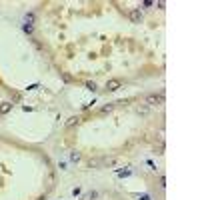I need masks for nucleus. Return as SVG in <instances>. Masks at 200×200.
I'll list each match as a JSON object with an SVG mask.
<instances>
[{"label": "nucleus", "mask_w": 200, "mask_h": 200, "mask_svg": "<svg viewBox=\"0 0 200 200\" xmlns=\"http://www.w3.org/2000/svg\"><path fill=\"white\" fill-rule=\"evenodd\" d=\"M156 6H158L160 10H164V6H166V4H164V2H162V0H160V2H156Z\"/></svg>", "instance_id": "nucleus-16"}, {"label": "nucleus", "mask_w": 200, "mask_h": 200, "mask_svg": "<svg viewBox=\"0 0 200 200\" xmlns=\"http://www.w3.org/2000/svg\"><path fill=\"white\" fill-rule=\"evenodd\" d=\"M78 122H80V118H78V116H74V118H70L66 122V126H74V124H78Z\"/></svg>", "instance_id": "nucleus-8"}, {"label": "nucleus", "mask_w": 200, "mask_h": 200, "mask_svg": "<svg viewBox=\"0 0 200 200\" xmlns=\"http://www.w3.org/2000/svg\"><path fill=\"white\" fill-rule=\"evenodd\" d=\"M86 88L88 90H96V84L94 82H86Z\"/></svg>", "instance_id": "nucleus-12"}, {"label": "nucleus", "mask_w": 200, "mask_h": 200, "mask_svg": "<svg viewBox=\"0 0 200 200\" xmlns=\"http://www.w3.org/2000/svg\"><path fill=\"white\" fill-rule=\"evenodd\" d=\"M102 164H106V166H114V164H116V160H114V158H108V160H102Z\"/></svg>", "instance_id": "nucleus-10"}, {"label": "nucleus", "mask_w": 200, "mask_h": 200, "mask_svg": "<svg viewBox=\"0 0 200 200\" xmlns=\"http://www.w3.org/2000/svg\"><path fill=\"white\" fill-rule=\"evenodd\" d=\"M12 110V102H2L0 104V114H8Z\"/></svg>", "instance_id": "nucleus-4"}, {"label": "nucleus", "mask_w": 200, "mask_h": 200, "mask_svg": "<svg viewBox=\"0 0 200 200\" xmlns=\"http://www.w3.org/2000/svg\"><path fill=\"white\" fill-rule=\"evenodd\" d=\"M80 158H82V156H80V152H76V150H72V152H70V160H72V162H80Z\"/></svg>", "instance_id": "nucleus-6"}, {"label": "nucleus", "mask_w": 200, "mask_h": 200, "mask_svg": "<svg viewBox=\"0 0 200 200\" xmlns=\"http://www.w3.org/2000/svg\"><path fill=\"white\" fill-rule=\"evenodd\" d=\"M144 102H146L148 106H162L164 104V94H146V98H144Z\"/></svg>", "instance_id": "nucleus-1"}, {"label": "nucleus", "mask_w": 200, "mask_h": 200, "mask_svg": "<svg viewBox=\"0 0 200 200\" xmlns=\"http://www.w3.org/2000/svg\"><path fill=\"white\" fill-rule=\"evenodd\" d=\"M120 86H122V82H120L118 78H112V80H108V82H106V88L110 90V92H114V90H118Z\"/></svg>", "instance_id": "nucleus-3"}, {"label": "nucleus", "mask_w": 200, "mask_h": 200, "mask_svg": "<svg viewBox=\"0 0 200 200\" xmlns=\"http://www.w3.org/2000/svg\"><path fill=\"white\" fill-rule=\"evenodd\" d=\"M62 80H64V82H72V76H70V74H62Z\"/></svg>", "instance_id": "nucleus-11"}, {"label": "nucleus", "mask_w": 200, "mask_h": 200, "mask_svg": "<svg viewBox=\"0 0 200 200\" xmlns=\"http://www.w3.org/2000/svg\"><path fill=\"white\" fill-rule=\"evenodd\" d=\"M100 164H102V160H98V158H94V160H90V162H88V166H90V168L100 166Z\"/></svg>", "instance_id": "nucleus-7"}, {"label": "nucleus", "mask_w": 200, "mask_h": 200, "mask_svg": "<svg viewBox=\"0 0 200 200\" xmlns=\"http://www.w3.org/2000/svg\"><path fill=\"white\" fill-rule=\"evenodd\" d=\"M22 28H24V32H26V34H32V32H34V26H28V24H22Z\"/></svg>", "instance_id": "nucleus-9"}, {"label": "nucleus", "mask_w": 200, "mask_h": 200, "mask_svg": "<svg viewBox=\"0 0 200 200\" xmlns=\"http://www.w3.org/2000/svg\"><path fill=\"white\" fill-rule=\"evenodd\" d=\"M128 18L132 20V22H140V20H142V12H140V8H132V10L128 12Z\"/></svg>", "instance_id": "nucleus-2"}, {"label": "nucleus", "mask_w": 200, "mask_h": 200, "mask_svg": "<svg viewBox=\"0 0 200 200\" xmlns=\"http://www.w3.org/2000/svg\"><path fill=\"white\" fill-rule=\"evenodd\" d=\"M142 6L148 8V6H152V2H150V0H144V2H142Z\"/></svg>", "instance_id": "nucleus-15"}, {"label": "nucleus", "mask_w": 200, "mask_h": 200, "mask_svg": "<svg viewBox=\"0 0 200 200\" xmlns=\"http://www.w3.org/2000/svg\"><path fill=\"white\" fill-rule=\"evenodd\" d=\"M112 104H108V106H102V112H110V110H112Z\"/></svg>", "instance_id": "nucleus-14"}, {"label": "nucleus", "mask_w": 200, "mask_h": 200, "mask_svg": "<svg viewBox=\"0 0 200 200\" xmlns=\"http://www.w3.org/2000/svg\"><path fill=\"white\" fill-rule=\"evenodd\" d=\"M96 196H98V192H88V194H86V200H90V198H96Z\"/></svg>", "instance_id": "nucleus-13"}, {"label": "nucleus", "mask_w": 200, "mask_h": 200, "mask_svg": "<svg viewBox=\"0 0 200 200\" xmlns=\"http://www.w3.org/2000/svg\"><path fill=\"white\" fill-rule=\"evenodd\" d=\"M140 200H150V198H148V196H142V198H140Z\"/></svg>", "instance_id": "nucleus-17"}, {"label": "nucleus", "mask_w": 200, "mask_h": 200, "mask_svg": "<svg viewBox=\"0 0 200 200\" xmlns=\"http://www.w3.org/2000/svg\"><path fill=\"white\" fill-rule=\"evenodd\" d=\"M34 20H36V14H34V12H28L26 16H24V24L32 26V24H34Z\"/></svg>", "instance_id": "nucleus-5"}]
</instances>
